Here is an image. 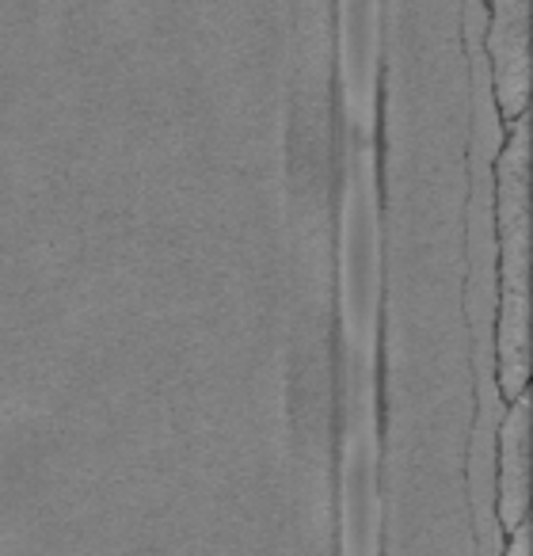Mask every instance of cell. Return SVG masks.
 <instances>
[{"label": "cell", "mask_w": 533, "mask_h": 556, "mask_svg": "<svg viewBox=\"0 0 533 556\" xmlns=\"http://www.w3.org/2000/svg\"><path fill=\"white\" fill-rule=\"evenodd\" d=\"M507 556H530V530H525V522H518L515 530H510Z\"/></svg>", "instance_id": "52a82bcc"}, {"label": "cell", "mask_w": 533, "mask_h": 556, "mask_svg": "<svg viewBox=\"0 0 533 556\" xmlns=\"http://www.w3.org/2000/svg\"><path fill=\"white\" fill-rule=\"evenodd\" d=\"M381 12L378 0H340V80L343 111L355 130H370L378 111Z\"/></svg>", "instance_id": "277c9868"}, {"label": "cell", "mask_w": 533, "mask_h": 556, "mask_svg": "<svg viewBox=\"0 0 533 556\" xmlns=\"http://www.w3.org/2000/svg\"><path fill=\"white\" fill-rule=\"evenodd\" d=\"M340 313L343 351L373 363L381 320V210L370 146L347 156L340 206Z\"/></svg>", "instance_id": "7a4b0ae2"}, {"label": "cell", "mask_w": 533, "mask_h": 556, "mask_svg": "<svg viewBox=\"0 0 533 556\" xmlns=\"http://www.w3.org/2000/svg\"><path fill=\"white\" fill-rule=\"evenodd\" d=\"M530 507V401L515 396L495 434V518L503 530L525 522Z\"/></svg>", "instance_id": "8992f818"}, {"label": "cell", "mask_w": 533, "mask_h": 556, "mask_svg": "<svg viewBox=\"0 0 533 556\" xmlns=\"http://www.w3.org/2000/svg\"><path fill=\"white\" fill-rule=\"evenodd\" d=\"M347 404H343V462H340V518L343 556H378L381 500H378V431H373V386L366 358L347 355Z\"/></svg>", "instance_id": "3957f363"}, {"label": "cell", "mask_w": 533, "mask_h": 556, "mask_svg": "<svg viewBox=\"0 0 533 556\" xmlns=\"http://www.w3.org/2000/svg\"><path fill=\"white\" fill-rule=\"evenodd\" d=\"M492 58V103L499 118H522L530 96V0H492L484 35Z\"/></svg>", "instance_id": "5b68a950"}, {"label": "cell", "mask_w": 533, "mask_h": 556, "mask_svg": "<svg viewBox=\"0 0 533 556\" xmlns=\"http://www.w3.org/2000/svg\"><path fill=\"white\" fill-rule=\"evenodd\" d=\"M499 168L492 176L495 206V386L507 401L525 393L530 378V123L515 118Z\"/></svg>", "instance_id": "6da1fadb"}]
</instances>
